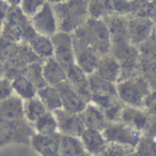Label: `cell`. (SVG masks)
I'll return each mask as SVG.
<instances>
[{"label": "cell", "instance_id": "1", "mask_svg": "<svg viewBox=\"0 0 156 156\" xmlns=\"http://www.w3.org/2000/svg\"><path fill=\"white\" fill-rule=\"evenodd\" d=\"M59 31L73 33L89 20L88 0H65L52 5Z\"/></svg>", "mask_w": 156, "mask_h": 156}, {"label": "cell", "instance_id": "2", "mask_svg": "<svg viewBox=\"0 0 156 156\" xmlns=\"http://www.w3.org/2000/svg\"><path fill=\"white\" fill-rule=\"evenodd\" d=\"M71 34L73 37L94 48L101 56L110 54V32L105 20L89 17L83 26L76 29Z\"/></svg>", "mask_w": 156, "mask_h": 156}, {"label": "cell", "instance_id": "3", "mask_svg": "<svg viewBox=\"0 0 156 156\" xmlns=\"http://www.w3.org/2000/svg\"><path fill=\"white\" fill-rule=\"evenodd\" d=\"M37 33L29 17L22 12L20 7H11L5 22L0 28V35L15 43H28Z\"/></svg>", "mask_w": 156, "mask_h": 156}, {"label": "cell", "instance_id": "4", "mask_svg": "<svg viewBox=\"0 0 156 156\" xmlns=\"http://www.w3.org/2000/svg\"><path fill=\"white\" fill-rule=\"evenodd\" d=\"M118 98L125 106L143 108L147 96L151 93L152 89L144 78L140 75L119 80L115 83Z\"/></svg>", "mask_w": 156, "mask_h": 156}, {"label": "cell", "instance_id": "5", "mask_svg": "<svg viewBox=\"0 0 156 156\" xmlns=\"http://www.w3.org/2000/svg\"><path fill=\"white\" fill-rule=\"evenodd\" d=\"M138 74L144 78L152 90H156V34L154 33L138 46Z\"/></svg>", "mask_w": 156, "mask_h": 156}, {"label": "cell", "instance_id": "6", "mask_svg": "<svg viewBox=\"0 0 156 156\" xmlns=\"http://www.w3.org/2000/svg\"><path fill=\"white\" fill-rule=\"evenodd\" d=\"M102 133L108 143H117L132 149L136 147L137 143L142 136V133L134 129L120 121L109 122L106 127L102 130Z\"/></svg>", "mask_w": 156, "mask_h": 156}, {"label": "cell", "instance_id": "7", "mask_svg": "<svg viewBox=\"0 0 156 156\" xmlns=\"http://www.w3.org/2000/svg\"><path fill=\"white\" fill-rule=\"evenodd\" d=\"M52 46H54V57L66 71L75 63V55H74L73 39L72 34L63 31H58L51 37Z\"/></svg>", "mask_w": 156, "mask_h": 156}, {"label": "cell", "instance_id": "8", "mask_svg": "<svg viewBox=\"0 0 156 156\" xmlns=\"http://www.w3.org/2000/svg\"><path fill=\"white\" fill-rule=\"evenodd\" d=\"M29 20L33 29L44 37H51L59 31L56 14L52 5L49 2H45V5Z\"/></svg>", "mask_w": 156, "mask_h": 156}, {"label": "cell", "instance_id": "9", "mask_svg": "<svg viewBox=\"0 0 156 156\" xmlns=\"http://www.w3.org/2000/svg\"><path fill=\"white\" fill-rule=\"evenodd\" d=\"M72 39H73L75 63L87 75L94 73L96 67H98L100 58L102 56L88 44L83 43V42L79 41L73 37H72Z\"/></svg>", "mask_w": 156, "mask_h": 156}, {"label": "cell", "instance_id": "10", "mask_svg": "<svg viewBox=\"0 0 156 156\" xmlns=\"http://www.w3.org/2000/svg\"><path fill=\"white\" fill-rule=\"evenodd\" d=\"M155 31V23L147 17L133 16L127 17V33L133 45L138 47L145 42Z\"/></svg>", "mask_w": 156, "mask_h": 156}, {"label": "cell", "instance_id": "11", "mask_svg": "<svg viewBox=\"0 0 156 156\" xmlns=\"http://www.w3.org/2000/svg\"><path fill=\"white\" fill-rule=\"evenodd\" d=\"M58 123V130L62 135L80 138L86 130V125L79 113H72L64 109H58L52 112Z\"/></svg>", "mask_w": 156, "mask_h": 156}, {"label": "cell", "instance_id": "12", "mask_svg": "<svg viewBox=\"0 0 156 156\" xmlns=\"http://www.w3.org/2000/svg\"><path fill=\"white\" fill-rule=\"evenodd\" d=\"M60 94L62 109L72 113H80L86 108L88 103L80 96L73 86L67 80L55 86Z\"/></svg>", "mask_w": 156, "mask_h": 156}, {"label": "cell", "instance_id": "13", "mask_svg": "<svg viewBox=\"0 0 156 156\" xmlns=\"http://www.w3.org/2000/svg\"><path fill=\"white\" fill-rule=\"evenodd\" d=\"M24 117V101L17 95H12L0 102V125L18 122Z\"/></svg>", "mask_w": 156, "mask_h": 156}, {"label": "cell", "instance_id": "14", "mask_svg": "<svg viewBox=\"0 0 156 156\" xmlns=\"http://www.w3.org/2000/svg\"><path fill=\"white\" fill-rule=\"evenodd\" d=\"M67 81L73 86V88L80 94V96L87 103L91 102L92 92L90 89L89 79L88 75L78 66L77 64H74L69 69H66Z\"/></svg>", "mask_w": 156, "mask_h": 156}, {"label": "cell", "instance_id": "15", "mask_svg": "<svg viewBox=\"0 0 156 156\" xmlns=\"http://www.w3.org/2000/svg\"><path fill=\"white\" fill-rule=\"evenodd\" d=\"M94 73L109 83H117L121 77V65L112 55L107 54L100 58Z\"/></svg>", "mask_w": 156, "mask_h": 156}, {"label": "cell", "instance_id": "16", "mask_svg": "<svg viewBox=\"0 0 156 156\" xmlns=\"http://www.w3.org/2000/svg\"><path fill=\"white\" fill-rule=\"evenodd\" d=\"M120 122L144 134V132L147 128L149 119H147V115L143 108L124 106L121 112Z\"/></svg>", "mask_w": 156, "mask_h": 156}, {"label": "cell", "instance_id": "17", "mask_svg": "<svg viewBox=\"0 0 156 156\" xmlns=\"http://www.w3.org/2000/svg\"><path fill=\"white\" fill-rule=\"evenodd\" d=\"M42 69H43V76L47 85L57 86L63 81L67 80L66 71L55 59V57H50V58L43 60Z\"/></svg>", "mask_w": 156, "mask_h": 156}, {"label": "cell", "instance_id": "18", "mask_svg": "<svg viewBox=\"0 0 156 156\" xmlns=\"http://www.w3.org/2000/svg\"><path fill=\"white\" fill-rule=\"evenodd\" d=\"M79 115L85 123L86 128L98 129L102 132L109 123L103 111L92 103H88L86 108L79 113Z\"/></svg>", "mask_w": 156, "mask_h": 156}, {"label": "cell", "instance_id": "19", "mask_svg": "<svg viewBox=\"0 0 156 156\" xmlns=\"http://www.w3.org/2000/svg\"><path fill=\"white\" fill-rule=\"evenodd\" d=\"M80 139L86 152L94 156L101 153L108 144L106 139L104 138L103 133L98 129L86 128L83 134L81 135Z\"/></svg>", "mask_w": 156, "mask_h": 156}, {"label": "cell", "instance_id": "20", "mask_svg": "<svg viewBox=\"0 0 156 156\" xmlns=\"http://www.w3.org/2000/svg\"><path fill=\"white\" fill-rule=\"evenodd\" d=\"M13 92L23 101L29 100L37 94V88L25 74L18 75L11 80Z\"/></svg>", "mask_w": 156, "mask_h": 156}, {"label": "cell", "instance_id": "21", "mask_svg": "<svg viewBox=\"0 0 156 156\" xmlns=\"http://www.w3.org/2000/svg\"><path fill=\"white\" fill-rule=\"evenodd\" d=\"M26 44L32 48V50L41 60L54 57V46L50 37H44L37 32Z\"/></svg>", "mask_w": 156, "mask_h": 156}, {"label": "cell", "instance_id": "22", "mask_svg": "<svg viewBox=\"0 0 156 156\" xmlns=\"http://www.w3.org/2000/svg\"><path fill=\"white\" fill-rule=\"evenodd\" d=\"M37 96L41 98L44 103L48 111L54 112L58 109L62 108V103H61L60 94L55 86H45L44 88L37 90Z\"/></svg>", "mask_w": 156, "mask_h": 156}, {"label": "cell", "instance_id": "23", "mask_svg": "<svg viewBox=\"0 0 156 156\" xmlns=\"http://www.w3.org/2000/svg\"><path fill=\"white\" fill-rule=\"evenodd\" d=\"M88 13L90 18L107 20L113 15L111 0H88Z\"/></svg>", "mask_w": 156, "mask_h": 156}, {"label": "cell", "instance_id": "24", "mask_svg": "<svg viewBox=\"0 0 156 156\" xmlns=\"http://www.w3.org/2000/svg\"><path fill=\"white\" fill-rule=\"evenodd\" d=\"M88 79H89V85L92 94L118 96L115 83L105 80V79L101 78L98 75H96L95 73L88 75Z\"/></svg>", "mask_w": 156, "mask_h": 156}, {"label": "cell", "instance_id": "25", "mask_svg": "<svg viewBox=\"0 0 156 156\" xmlns=\"http://www.w3.org/2000/svg\"><path fill=\"white\" fill-rule=\"evenodd\" d=\"M46 112H48L47 108L37 95L24 101V115L26 119L31 123H34Z\"/></svg>", "mask_w": 156, "mask_h": 156}, {"label": "cell", "instance_id": "26", "mask_svg": "<svg viewBox=\"0 0 156 156\" xmlns=\"http://www.w3.org/2000/svg\"><path fill=\"white\" fill-rule=\"evenodd\" d=\"M143 109L145 110L149 119L147 128L144 132V135H149L151 137H156V90H152L151 93L147 96L143 105Z\"/></svg>", "mask_w": 156, "mask_h": 156}, {"label": "cell", "instance_id": "27", "mask_svg": "<svg viewBox=\"0 0 156 156\" xmlns=\"http://www.w3.org/2000/svg\"><path fill=\"white\" fill-rule=\"evenodd\" d=\"M34 127L42 136H50L58 132V123L55 118V115L50 111L42 115L40 119L34 122Z\"/></svg>", "mask_w": 156, "mask_h": 156}, {"label": "cell", "instance_id": "28", "mask_svg": "<svg viewBox=\"0 0 156 156\" xmlns=\"http://www.w3.org/2000/svg\"><path fill=\"white\" fill-rule=\"evenodd\" d=\"M42 62L43 61H37L29 64L25 72V75L33 83V85L37 88V90L47 86L45 78L43 76V69H42Z\"/></svg>", "mask_w": 156, "mask_h": 156}, {"label": "cell", "instance_id": "29", "mask_svg": "<svg viewBox=\"0 0 156 156\" xmlns=\"http://www.w3.org/2000/svg\"><path fill=\"white\" fill-rule=\"evenodd\" d=\"M139 156H156V140L154 137L142 134L139 142L135 147Z\"/></svg>", "mask_w": 156, "mask_h": 156}, {"label": "cell", "instance_id": "30", "mask_svg": "<svg viewBox=\"0 0 156 156\" xmlns=\"http://www.w3.org/2000/svg\"><path fill=\"white\" fill-rule=\"evenodd\" d=\"M20 44L5 39L0 35V62L5 63L14 57L18 50Z\"/></svg>", "mask_w": 156, "mask_h": 156}, {"label": "cell", "instance_id": "31", "mask_svg": "<svg viewBox=\"0 0 156 156\" xmlns=\"http://www.w3.org/2000/svg\"><path fill=\"white\" fill-rule=\"evenodd\" d=\"M135 149L125 147V145L117 144V143H108L107 147L96 156H129Z\"/></svg>", "mask_w": 156, "mask_h": 156}, {"label": "cell", "instance_id": "32", "mask_svg": "<svg viewBox=\"0 0 156 156\" xmlns=\"http://www.w3.org/2000/svg\"><path fill=\"white\" fill-rule=\"evenodd\" d=\"M45 2H47V0H22L20 8L23 13L30 18L45 5Z\"/></svg>", "mask_w": 156, "mask_h": 156}, {"label": "cell", "instance_id": "33", "mask_svg": "<svg viewBox=\"0 0 156 156\" xmlns=\"http://www.w3.org/2000/svg\"><path fill=\"white\" fill-rule=\"evenodd\" d=\"M13 95V88H12L11 80L7 78H2L0 80V102L7 100Z\"/></svg>", "mask_w": 156, "mask_h": 156}, {"label": "cell", "instance_id": "34", "mask_svg": "<svg viewBox=\"0 0 156 156\" xmlns=\"http://www.w3.org/2000/svg\"><path fill=\"white\" fill-rule=\"evenodd\" d=\"M10 5L5 1V0H0V27L5 22V17H7L8 13L10 11Z\"/></svg>", "mask_w": 156, "mask_h": 156}, {"label": "cell", "instance_id": "35", "mask_svg": "<svg viewBox=\"0 0 156 156\" xmlns=\"http://www.w3.org/2000/svg\"><path fill=\"white\" fill-rule=\"evenodd\" d=\"M5 1L9 3L10 7H20L22 0H5Z\"/></svg>", "mask_w": 156, "mask_h": 156}, {"label": "cell", "instance_id": "36", "mask_svg": "<svg viewBox=\"0 0 156 156\" xmlns=\"http://www.w3.org/2000/svg\"><path fill=\"white\" fill-rule=\"evenodd\" d=\"M5 78V72H3V63L0 62V80Z\"/></svg>", "mask_w": 156, "mask_h": 156}, {"label": "cell", "instance_id": "37", "mask_svg": "<svg viewBox=\"0 0 156 156\" xmlns=\"http://www.w3.org/2000/svg\"><path fill=\"white\" fill-rule=\"evenodd\" d=\"M65 0H47V2L51 3V5H56V3H60V2H63Z\"/></svg>", "mask_w": 156, "mask_h": 156}, {"label": "cell", "instance_id": "38", "mask_svg": "<svg viewBox=\"0 0 156 156\" xmlns=\"http://www.w3.org/2000/svg\"><path fill=\"white\" fill-rule=\"evenodd\" d=\"M80 156H92L91 154H89L88 152H85V153L83 154V155H80Z\"/></svg>", "mask_w": 156, "mask_h": 156}, {"label": "cell", "instance_id": "39", "mask_svg": "<svg viewBox=\"0 0 156 156\" xmlns=\"http://www.w3.org/2000/svg\"><path fill=\"white\" fill-rule=\"evenodd\" d=\"M129 156H139V155H138V154H137V153H136V152H135V150H134V152H133V153H132V154H130V155H129Z\"/></svg>", "mask_w": 156, "mask_h": 156}, {"label": "cell", "instance_id": "40", "mask_svg": "<svg viewBox=\"0 0 156 156\" xmlns=\"http://www.w3.org/2000/svg\"><path fill=\"white\" fill-rule=\"evenodd\" d=\"M155 34H156V23H155Z\"/></svg>", "mask_w": 156, "mask_h": 156}, {"label": "cell", "instance_id": "41", "mask_svg": "<svg viewBox=\"0 0 156 156\" xmlns=\"http://www.w3.org/2000/svg\"><path fill=\"white\" fill-rule=\"evenodd\" d=\"M147 1H156V0H147Z\"/></svg>", "mask_w": 156, "mask_h": 156}, {"label": "cell", "instance_id": "42", "mask_svg": "<svg viewBox=\"0 0 156 156\" xmlns=\"http://www.w3.org/2000/svg\"><path fill=\"white\" fill-rule=\"evenodd\" d=\"M0 28H1V27H0Z\"/></svg>", "mask_w": 156, "mask_h": 156}, {"label": "cell", "instance_id": "43", "mask_svg": "<svg viewBox=\"0 0 156 156\" xmlns=\"http://www.w3.org/2000/svg\"><path fill=\"white\" fill-rule=\"evenodd\" d=\"M155 140H156V139H155Z\"/></svg>", "mask_w": 156, "mask_h": 156}]
</instances>
